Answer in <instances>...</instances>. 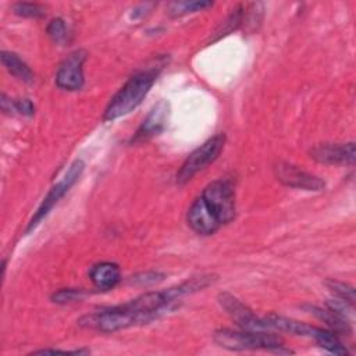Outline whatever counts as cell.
Listing matches in <instances>:
<instances>
[{
    "label": "cell",
    "mask_w": 356,
    "mask_h": 356,
    "mask_svg": "<svg viewBox=\"0 0 356 356\" xmlns=\"http://www.w3.org/2000/svg\"><path fill=\"white\" fill-rule=\"evenodd\" d=\"M235 217V191L228 179L210 182L193 200L186 222L199 235H213Z\"/></svg>",
    "instance_id": "6da1fadb"
},
{
    "label": "cell",
    "mask_w": 356,
    "mask_h": 356,
    "mask_svg": "<svg viewBox=\"0 0 356 356\" xmlns=\"http://www.w3.org/2000/svg\"><path fill=\"white\" fill-rule=\"evenodd\" d=\"M152 316L145 310L138 296L125 303L104 307L93 313L85 314L78 320V324L88 330L99 332H115L136 324H146L152 321Z\"/></svg>",
    "instance_id": "7a4b0ae2"
},
{
    "label": "cell",
    "mask_w": 356,
    "mask_h": 356,
    "mask_svg": "<svg viewBox=\"0 0 356 356\" xmlns=\"http://www.w3.org/2000/svg\"><path fill=\"white\" fill-rule=\"evenodd\" d=\"M163 64H156L147 67L146 70L138 71L134 74L120 89L118 92L110 99L103 120L104 121H114L122 115L129 114L134 111L147 96L149 90L154 85Z\"/></svg>",
    "instance_id": "3957f363"
},
{
    "label": "cell",
    "mask_w": 356,
    "mask_h": 356,
    "mask_svg": "<svg viewBox=\"0 0 356 356\" xmlns=\"http://www.w3.org/2000/svg\"><path fill=\"white\" fill-rule=\"evenodd\" d=\"M214 342L228 350H270L277 353H291L285 349L284 341L267 331L220 328L214 332Z\"/></svg>",
    "instance_id": "277c9868"
},
{
    "label": "cell",
    "mask_w": 356,
    "mask_h": 356,
    "mask_svg": "<svg viewBox=\"0 0 356 356\" xmlns=\"http://www.w3.org/2000/svg\"><path fill=\"white\" fill-rule=\"evenodd\" d=\"M225 145V135L217 134L207 139L203 145L195 149L182 163L177 172V184L184 185L193 178L199 171L211 164L222 152Z\"/></svg>",
    "instance_id": "5b68a950"
},
{
    "label": "cell",
    "mask_w": 356,
    "mask_h": 356,
    "mask_svg": "<svg viewBox=\"0 0 356 356\" xmlns=\"http://www.w3.org/2000/svg\"><path fill=\"white\" fill-rule=\"evenodd\" d=\"M83 170H85V163L81 159H76L70 164L64 177L56 185H53L50 188V191L47 192V195L43 199V202L38 207L36 213L28 222V227L25 229L26 234L33 231L40 224V221L51 211V209L60 202V199L70 191V188H72L75 185V182L81 178Z\"/></svg>",
    "instance_id": "8992f818"
},
{
    "label": "cell",
    "mask_w": 356,
    "mask_h": 356,
    "mask_svg": "<svg viewBox=\"0 0 356 356\" xmlns=\"http://www.w3.org/2000/svg\"><path fill=\"white\" fill-rule=\"evenodd\" d=\"M86 53L83 50H75L60 64L56 74V85L64 90H79L83 83V63Z\"/></svg>",
    "instance_id": "52a82bcc"
},
{
    "label": "cell",
    "mask_w": 356,
    "mask_h": 356,
    "mask_svg": "<svg viewBox=\"0 0 356 356\" xmlns=\"http://www.w3.org/2000/svg\"><path fill=\"white\" fill-rule=\"evenodd\" d=\"M274 172L277 179L289 188L305 189V191H321L325 185L324 181L317 175L307 172L299 168L298 165H293L285 161L275 164Z\"/></svg>",
    "instance_id": "ba28073f"
},
{
    "label": "cell",
    "mask_w": 356,
    "mask_h": 356,
    "mask_svg": "<svg viewBox=\"0 0 356 356\" xmlns=\"http://www.w3.org/2000/svg\"><path fill=\"white\" fill-rule=\"evenodd\" d=\"M217 299L221 307L231 316V318L238 324L239 328L250 331H267L263 327L261 318H259L250 307H248L234 295L228 292H221Z\"/></svg>",
    "instance_id": "9c48e42d"
},
{
    "label": "cell",
    "mask_w": 356,
    "mask_h": 356,
    "mask_svg": "<svg viewBox=\"0 0 356 356\" xmlns=\"http://www.w3.org/2000/svg\"><path fill=\"white\" fill-rule=\"evenodd\" d=\"M310 157L321 164H353L355 142L320 143L310 149Z\"/></svg>",
    "instance_id": "30bf717a"
},
{
    "label": "cell",
    "mask_w": 356,
    "mask_h": 356,
    "mask_svg": "<svg viewBox=\"0 0 356 356\" xmlns=\"http://www.w3.org/2000/svg\"><path fill=\"white\" fill-rule=\"evenodd\" d=\"M168 115H170V104L165 100H160L157 104L152 107L146 118L142 121V124L136 129L131 142L139 143L163 132L164 128L167 127Z\"/></svg>",
    "instance_id": "8fae6325"
},
{
    "label": "cell",
    "mask_w": 356,
    "mask_h": 356,
    "mask_svg": "<svg viewBox=\"0 0 356 356\" xmlns=\"http://www.w3.org/2000/svg\"><path fill=\"white\" fill-rule=\"evenodd\" d=\"M263 321V327L264 330H270V331H278V332H289L293 335H302V337H309L313 338L317 327L314 325H309L280 314H274L270 313L264 317H261Z\"/></svg>",
    "instance_id": "7c38bea8"
},
{
    "label": "cell",
    "mask_w": 356,
    "mask_h": 356,
    "mask_svg": "<svg viewBox=\"0 0 356 356\" xmlns=\"http://www.w3.org/2000/svg\"><path fill=\"white\" fill-rule=\"evenodd\" d=\"M89 278L97 289L108 291L120 282L121 271L118 264L111 261H102L90 267Z\"/></svg>",
    "instance_id": "4fadbf2b"
},
{
    "label": "cell",
    "mask_w": 356,
    "mask_h": 356,
    "mask_svg": "<svg viewBox=\"0 0 356 356\" xmlns=\"http://www.w3.org/2000/svg\"><path fill=\"white\" fill-rule=\"evenodd\" d=\"M307 310L316 316L318 320L325 323L331 331L338 335H350L352 327L348 320V316L341 314L339 312L330 307H318V306H307Z\"/></svg>",
    "instance_id": "5bb4252c"
},
{
    "label": "cell",
    "mask_w": 356,
    "mask_h": 356,
    "mask_svg": "<svg viewBox=\"0 0 356 356\" xmlns=\"http://www.w3.org/2000/svg\"><path fill=\"white\" fill-rule=\"evenodd\" d=\"M1 63L6 67V70L13 76H15L17 79H19L22 82H26V83H32L33 82L35 75H33L32 70L29 68V65L18 54H15L13 51L3 50L1 51Z\"/></svg>",
    "instance_id": "9a60e30c"
},
{
    "label": "cell",
    "mask_w": 356,
    "mask_h": 356,
    "mask_svg": "<svg viewBox=\"0 0 356 356\" xmlns=\"http://www.w3.org/2000/svg\"><path fill=\"white\" fill-rule=\"evenodd\" d=\"M313 339L318 343V346L324 348L325 350L334 353V355H346L348 350L346 348L342 345V342L338 338V334H335L331 330H325L321 327H317Z\"/></svg>",
    "instance_id": "2e32d148"
},
{
    "label": "cell",
    "mask_w": 356,
    "mask_h": 356,
    "mask_svg": "<svg viewBox=\"0 0 356 356\" xmlns=\"http://www.w3.org/2000/svg\"><path fill=\"white\" fill-rule=\"evenodd\" d=\"M243 13H245V6L243 4H238L235 6L231 13L228 14V17L218 25V28L214 31L213 33V40H217L228 33H231L232 31L238 29L242 24H243Z\"/></svg>",
    "instance_id": "e0dca14e"
},
{
    "label": "cell",
    "mask_w": 356,
    "mask_h": 356,
    "mask_svg": "<svg viewBox=\"0 0 356 356\" xmlns=\"http://www.w3.org/2000/svg\"><path fill=\"white\" fill-rule=\"evenodd\" d=\"M0 104H1V110L4 113H10V114L18 113L25 117H32L35 113V106H33L32 100H29V99H8L3 93Z\"/></svg>",
    "instance_id": "ac0fdd59"
},
{
    "label": "cell",
    "mask_w": 356,
    "mask_h": 356,
    "mask_svg": "<svg viewBox=\"0 0 356 356\" xmlns=\"http://www.w3.org/2000/svg\"><path fill=\"white\" fill-rule=\"evenodd\" d=\"M211 6H213L211 1H178V3L171 4L170 14L172 17H181L185 14L203 11Z\"/></svg>",
    "instance_id": "d6986e66"
},
{
    "label": "cell",
    "mask_w": 356,
    "mask_h": 356,
    "mask_svg": "<svg viewBox=\"0 0 356 356\" xmlns=\"http://www.w3.org/2000/svg\"><path fill=\"white\" fill-rule=\"evenodd\" d=\"M325 285L330 289V292H332L338 299H342V300L355 306V289H353V286H350L345 282L337 281V280H328L325 282Z\"/></svg>",
    "instance_id": "ffe728a7"
},
{
    "label": "cell",
    "mask_w": 356,
    "mask_h": 356,
    "mask_svg": "<svg viewBox=\"0 0 356 356\" xmlns=\"http://www.w3.org/2000/svg\"><path fill=\"white\" fill-rule=\"evenodd\" d=\"M46 32H47V36L51 39V42H54L56 44H64L68 36L67 25L61 18L51 19L46 28Z\"/></svg>",
    "instance_id": "44dd1931"
},
{
    "label": "cell",
    "mask_w": 356,
    "mask_h": 356,
    "mask_svg": "<svg viewBox=\"0 0 356 356\" xmlns=\"http://www.w3.org/2000/svg\"><path fill=\"white\" fill-rule=\"evenodd\" d=\"M14 14L24 17V18H42L44 17V8L38 3H29V1H19L13 6Z\"/></svg>",
    "instance_id": "7402d4cb"
},
{
    "label": "cell",
    "mask_w": 356,
    "mask_h": 356,
    "mask_svg": "<svg viewBox=\"0 0 356 356\" xmlns=\"http://www.w3.org/2000/svg\"><path fill=\"white\" fill-rule=\"evenodd\" d=\"M83 291L82 289H76V288H63L56 291L51 295V300L54 303H60V305H67L71 302H76L79 299H82L83 296Z\"/></svg>",
    "instance_id": "603a6c76"
},
{
    "label": "cell",
    "mask_w": 356,
    "mask_h": 356,
    "mask_svg": "<svg viewBox=\"0 0 356 356\" xmlns=\"http://www.w3.org/2000/svg\"><path fill=\"white\" fill-rule=\"evenodd\" d=\"M165 274L159 273V271H145V273H138L131 277L129 282L138 286H150L154 285L160 281H163Z\"/></svg>",
    "instance_id": "cb8c5ba5"
},
{
    "label": "cell",
    "mask_w": 356,
    "mask_h": 356,
    "mask_svg": "<svg viewBox=\"0 0 356 356\" xmlns=\"http://www.w3.org/2000/svg\"><path fill=\"white\" fill-rule=\"evenodd\" d=\"M89 350H60V349H42V350H35L33 353H40V355H56V353H61V355H79V353H88Z\"/></svg>",
    "instance_id": "d4e9b609"
}]
</instances>
